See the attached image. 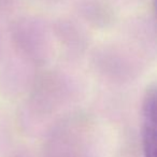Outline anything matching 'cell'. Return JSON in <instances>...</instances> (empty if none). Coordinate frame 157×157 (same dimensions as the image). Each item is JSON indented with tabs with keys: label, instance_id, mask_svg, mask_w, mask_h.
Here are the masks:
<instances>
[{
	"label": "cell",
	"instance_id": "obj_1",
	"mask_svg": "<svg viewBox=\"0 0 157 157\" xmlns=\"http://www.w3.org/2000/svg\"><path fill=\"white\" fill-rule=\"evenodd\" d=\"M74 93L73 83L66 74L55 70L36 73L25 105L24 124L29 130L33 131L36 126L38 129L44 120L71 102Z\"/></svg>",
	"mask_w": 157,
	"mask_h": 157
},
{
	"label": "cell",
	"instance_id": "obj_2",
	"mask_svg": "<svg viewBox=\"0 0 157 157\" xmlns=\"http://www.w3.org/2000/svg\"><path fill=\"white\" fill-rule=\"evenodd\" d=\"M90 126V117L82 112L60 117L46 133L42 157H83Z\"/></svg>",
	"mask_w": 157,
	"mask_h": 157
},
{
	"label": "cell",
	"instance_id": "obj_3",
	"mask_svg": "<svg viewBox=\"0 0 157 157\" xmlns=\"http://www.w3.org/2000/svg\"><path fill=\"white\" fill-rule=\"evenodd\" d=\"M95 72L114 84L130 83L143 70V63L130 50L117 45L96 48L90 57Z\"/></svg>",
	"mask_w": 157,
	"mask_h": 157
},
{
	"label": "cell",
	"instance_id": "obj_4",
	"mask_svg": "<svg viewBox=\"0 0 157 157\" xmlns=\"http://www.w3.org/2000/svg\"><path fill=\"white\" fill-rule=\"evenodd\" d=\"M11 40L17 55L35 67L44 66L52 57V44L46 28L35 18L15 21L10 28Z\"/></svg>",
	"mask_w": 157,
	"mask_h": 157
},
{
	"label": "cell",
	"instance_id": "obj_5",
	"mask_svg": "<svg viewBox=\"0 0 157 157\" xmlns=\"http://www.w3.org/2000/svg\"><path fill=\"white\" fill-rule=\"evenodd\" d=\"M53 31L61 48L70 58H78L88 48V37L85 31L72 21L61 18L53 26Z\"/></svg>",
	"mask_w": 157,
	"mask_h": 157
},
{
	"label": "cell",
	"instance_id": "obj_6",
	"mask_svg": "<svg viewBox=\"0 0 157 157\" xmlns=\"http://www.w3.org/2000/svg\"><path fill=\"white\" fill-rule=\"evenodd\" d=\"M35 67L22 58L20 61L9 63L0 73V90L6 96H16L30 87L35 74H30V68Z\"/></svg>",
	"mask_w": 157,
	"mask_h": 157
},
{
	"label": "cell",
	"instance_id": "obj_7",
	"mask_svg": "<svg viewBox=\"0 0 157 157\" xmlns=\"http://www.w3.org/2000/svg\"><path fill=\"white\" fill-rule=\"evenodd\" d=\"M142 145L144 157H156V90L152 85L147 88L142 107Z\"/></svg>",
	"mask_w": 157,
	"mask_h": 157
},
{
	"label": "cell",
	"instance_id": "obj_8",
	"mask_svg": "<svg viewBox=\"0 0 157 157\" xmlns=\"http://www.w3.org/2000/svg\"><path fill=\"white\" fill-rule=\"evenodd\" d=\"M78 13L95 28H107L114 22V11L103 0H83L78 7Z\"/></svg>",
	"mask_w": 157,
	"mask_h": 157
},
{
	"label": "cell",
	"instance_id": "obj_9",
	"mask_svg": "<svg viewBox=\"0 0 157 157\" xmlns=\"http://www.w3.org/2000/svg\"><path fill=\"white\" fill-rule=\"evenodd\" d=\"M6 157H33V156H31L30 152L27 150H16Z\"/></svg>",
	"mask_w": 157,
	"mask_h": 157
},
{
	"label": "cell",
	"instance_id": "obj_10",
	"mask_svg": "<svg viewBox=\"0 0 157 157\" xmlns=\"http://www.w3.org/2000/svg\"><path fill=\"white\" fill-rule=\"evenodd\" d=\"M3 55H5V46H3V42L0 38V65L3 60Z\"/></svg>",
	"mask_w": 157,
	"mask_h": 157
}]
</instances>
